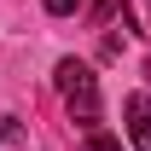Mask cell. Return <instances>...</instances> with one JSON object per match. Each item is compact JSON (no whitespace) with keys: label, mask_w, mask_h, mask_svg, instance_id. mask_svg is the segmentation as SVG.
<instances>
[{"label":"cell","mask_w":151,"mask_h":151,"mask_svg":"<svg viewBox=\"0 0 151 151\" xmlns=\"http://www.w3.org/2000/svg\"><path fill=\"white\" fill-rule=\"evenodd\" d=\"M52 81H58V93H64V105H70V116L93 134V128H99V76H93V64H81V58H58Z\"/></svg>","instance_id":"obj_1"},{"label":"cell","mask_w":151,"mask_h":151,"mask_svg":"<svg viewBox=\"0 0 151 151\" xmlns=\"http://www.w3.org/2000/svg\"><path fill=\"white\" fill-rule=\"evenodd\" d=\"M128 134H134V151H151V99L145 93L128 99Z\"/></svg>","instance_id":"obj_2"},{"label":"cell","mask_w":151,"mask_h":151,"mask_svg":"<svg viewBox=\"0 0 151 151\" xmlns=\"http://www.w3.org/2000/svg\"><path fill=\"white\" fill-rule=\"evenodd\" d=\"M81 151H122V145H116V139H111V134H105V128H93V134H87V139H81Z\"/></svg>","instance_id":"obj_3"},{"label":"cell","mask_w":151,"mask_h":151,"mask_svg":"<svg viewBox=\"0 0 151 151\" xmlns=\"http://www.w3.org/2000/svg\"><path fill=\"white\" fill-rule=\"evenodd\" d=\"M41 6H47L52 18H70V12H81V0H41Z\"/></svg>","instance_id":"obj_4"}]
</instances>
